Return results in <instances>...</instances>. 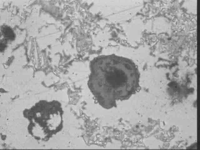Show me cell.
Instances as JSON below:
<instances>
[{
  "instance_id": "obj_1",
  "label": "cell",
  "mask_w": 200,
  "mask_h": 150,
  "mask_svg": "<svg viewBox=\"0 0 200 150\" xmlns=\"http://www.w3.org/2000/svg\"><path fill=\"white\" fill-rule=\"evenodd\" d=\"M88 85L98 104L109 109L137 90L140 77L132 61L114 54L98 56L90 65Z\"/></svg>"
},
{
  "instance_id": "obj_2",
  "label": "cell",
  "mask_w": 200,
  "mask_h": 150,
  "mask_svg": "<svg viewBox=\"0 0 200 150\" xmlns=\"http://www.w3.org/2000/svg\"><path fill=\"white\" fill-rule=\"evenodd\" d=\"M63 114L61 105L54 100L40 101L24 112L29 133L41 141L48 140L62 130Z\"/></svg>"
},
{
  "instance_id": "obj_3",
  "label": "cell",
  "mask_w": 200,
  "mask_h": 150,
  "mask_svg": "<svg viewBox=\"0 0 200 150\" xmlns=\"http://www.w3.org/2000/svg\"><path fill=\"white\" fill-rule=\"evenodd\" d=\"M3 36L6 38L12 40L14 38V34L12 30L9 27L5 26L2 29Z\"/></svg>"
}]
</instances>
